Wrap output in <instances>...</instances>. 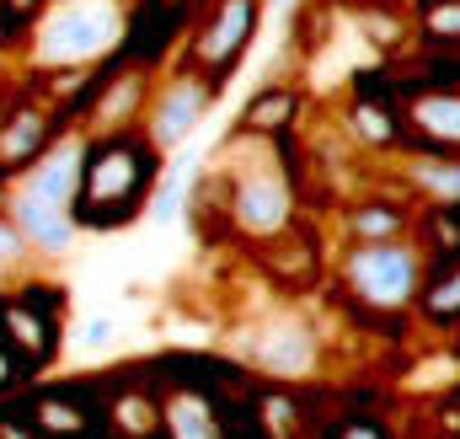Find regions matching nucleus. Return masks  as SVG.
<instances>
[{
    "mask_svg": "<svg viewBox=\"0 0 460 439\" xmlns=\"http://www.w3.org/2000/svg\"><path fill=\"white\" fill-rule=\"evenodd\" d=\"M118 32H123V16L113 0H65L38 27V59L43 65H86L113 49Z\"/></svg>",
    "mask_w": 460,
    "mask_h": 439,
    "instance_id": "f257e3e1",
    "label": "nucleus"
},
{
    "mask_svg": "<svg viewBox=\"0 0 460 439\" xmlns=\"http://www.w3.org/2000/svg\"><path fill=\"white\" fill-rule=\"evenodd\" d=\"M348 284L364 306L396 311L418 295V252L402 241H358V252H348Z\"/></svg>",
    "mask_w": 460,
    "mask_h": 439,
    "instance_id": "f03ea898",
    "label": "nucleus"
},
{
    "mask_svg": "<svg viewBox=\"0 0 460 439\" xmlns=\"http://www.w3.org/2000/svg\"><path fill=\"white\" fill-rule=\"evenodd\" d=\"M230 215H235L241 230H252V236H273V230H284V225H289V183H284L273 166L257 161L252 172L235 177Z\"/></svg>",
    "mask_w": 460,
    "mask_h": 439,
    "instance_id": "7ed1b4c3",
    "label": "nucleus"
},
{
    "mask_svg": "<svg viewBox=\"0 0 460 439\" xmlns=\"http://www.w3.org/2000/svg\"><path fill=\"white\" fill-rule=\"evenodd\" d=\"M204 112H209V86H204V81H193V76L166 81L161 97H155V108H150V139H155V150L182 145Z\"/></svg>",
    "mask_w": 460,
    "mask_h": 439,
    "instance_id": "20e7f679",
    "label": "nucleus"
},
{
    "mask_svg": "<svg viewBox=\"0 0 460 439\" xmlns=\"http://www.w3.org/2000/svg\"><path fill=\"white\" fill-rule=\"evenodd\" d=\"M11 225H16L22 241L38 246V252H59V246H70V236H75L70 204H65V199H49V193H32V188H16V199H11Z\"/></svg>",
    "mask_w": 460,
    "mask_h": 439,
    "instance_id": "39448f33",
    "label": "nucleus"
},
{
    "mask_svg": "<svg viewBox=\"0 0 460 439\" xmlns=\"http://www.w3.org/2000/svg\"><path fill=\"white\" fill-rule=\"evenodd\" d=\"M257 364L262 370H273V375H305L311 364H316V332L305 327V322H295V317H279V322H268L262 337H257Z\"/></svg>",
    "mask_w": 460,
    "mask_h": 439,
    "instance_id": "423d86ee",
    "label": "nucleus"
},
{
    "mask_svg": "<svg viewBox=\"0 0 460 439\" xmlns=\"http://www.w3.org/2000/svg\"><path fill=\"white\" fill-rule=\"evenodd\" d=\"M75 177H81V139H59V150H49V156H43V166H32V177H27L22 188H32V193H49V199H65V204H70Z\"/></svg>",
    "mask_w": 460,
    "mask_h": 439,
    "instance_id": "0eeeda50",
    "label": "nucleus"
},
{
    "mask_svg": "<svg viewBox=\"0 0 460 439\" xmlns=\"http://www.w3.org/2000/svg\"><path fill=\"white\" fill-rule=\"evenodd\" d=\"M246 32H252V0H226L220 16H215V27L204 32V59H209V65L235 59L241 43H246Z\"/></svg>",
    "mask_w": 460,
    "mask_h": 439,
    "instance_id": "6e6552de",
    "label": "nucleus"
},
{
    "mask_svg": "<svg viewBox=\"0 0 460 439\" xmlns=\"http://www.w3.org/2000/svg\"><path fill=\"white\" fill-rule=\"evenodd\" d=\"M134 183H139V166H134V156L118 150V156H108V161L92 172V199H97V204H118Z\"/></svg>",
    "mask_w": 460,
    "mask_h": 439,
    "instance_id": "1a4fd4ad",
    "label": "nucleus"
},
{
    "mask_svg": "<svg viewBox=\"0 0 460 439\" xmlns=\"http://www.w3.org/2000/svg\"><path fill=\"white\" fill-rule=\"evenodd\" d=\"M412 118H418L434 139L460 145V97H423V103L412 108Z\"/></svg>",
    "mask_w": 460,
    "mask_h": 439,
    "instance_id": "9d476101",
    "label": "nucleus"
},
{
    "mask_svg": "<svg viewBox=\"0 0 460 439\" xmlns=\"http://www.w3.org/2000/svg\"><path fill=\"white\" fill-rule=\"evenodd\" d=\"M166 424L177 439H215V424H209V408L199 397H172L166 408Z\"/></svg>",
    "mask_w": 460,
    "mask_h": 439,
    "instance_id": "9b49d317",
    "label": "nucleus"
},
{
    "mask_svg": "<svg viewBox=\"0 0 460 439\" xmlns=\"http://www.w3.org/2000/svg\"><path fill=\"white\" fill-rule=\"evenodd\" d=\"M139 97H145V81H139V76H123V81H113V92L97 103V129H118L128 112L139 108Z\"/></svg>",
    "mask_w": 460,
    "mask_h": 439,
    "instance_id": "f8f14e48",
    "label": "nucleus"
},
{
    "mask_svg": "<svg viewBox=\"0 0 460 439\" xmlns=\"http://www.w3.org/2000/svg\"><path fill=\"white\" fill-rule=\"evenodd\" d=\"M38 139H43V118H38V112L11 118L5 134H0V161H27V156L38 150Z\"/></svg>",
    "mask_w": 460,
    "mask_h": 439,
    "instance_id": "ddd939ff",
    "label": "nucleus"
},
{
    "mask_svg": "<svg viewBox=\"0 0 460 439\" xmlns=\"http://www.w3.org/2000/svg\"><path fill=\"white\" fill-rule=\"evenodd\" d=\"M412 183H423L434 199H450V204L460 199V166L450 161H412Z\"/></svg>",
    "mask_w": 460,
    "mask_h": 439,
    "instance_id": "4468645a",
    "label": "nucleus"
},
{
    "mask_svg": "<svg viewBox=\"0 0 460 439\" xmlns=\"http://www.w3.org/2000/svg\"><path fill=\"white\" fill-rule=\"evenodd\" d=\"M402 230V215L396 210H358L353 215V236L358 241H391Z\"/></svg>",
    "mask_w": 460,
    "mask_h": 439,
    "instance_id": "2eb2a0df",
    "label": "nucleus"
},
{
    "mask_svg": "<svg viewBox=\"0 0 460 439\" xmlns=\"http://www.w3.org/2000/svg\"><path fill=\"white\" fill-rule=\"evenodd\" d=\"M27 257V241H22V230L11 225V220H0V268H16Z\"/></svg>",
    "mask_w": 460,
    "mask_h": 439,
    "instance_id": "dca6fc26",
    "label": "nucleus"
},
{
    "mask_svg": "<svg viewBox=\"0 0 460 439\" xmlns=\"http://www.w3.org/2000/svg\"><path fill=\"white\" fill-rule=\"evenodd\" d=\"M284 112H289V97H262L257 108L246 112V123H252V129H273Z\"/></svg>",
    "mask_w": 460,
    "mask_h": 439,
    "instance_id": "f3484780",
    "label": "nucleus"
},
{
    "mask_svg": "<svg viewBox=\"0 0 460 439\" xmlns=\"http://www.w3.org/2000/svg\"><path fill=\"white\" fill-rule=\"evenodd\" d=\"M353 129H358L364 139H375V145H385V139H391V123H385L375 108H358V112H353Z\"/></svg>",
    "mask_w": 460,
    "mask_h": 439,
    "instance_id": "a211bd4d",
    "label": "nucleus"
},
{
    "mask_svg": "<svg viewBox=\"0 0 460 439\" xmlns=\"http://www.w3.org/2000/svg\"><path fill=\"white\" fill-rule=\"evenodd\" d=\"M11 332H22V343H27V348H43V327H38L27 311H11Z\"/></svg>",
    "mask_w": 460,
    "mask_h": 439,
    "instance_id": "6ab92c4d",
    "label": "nucleus"
},
{
    "mask_svg": "<svg viewBox=\"0 0 460 439\" xmlns=\"http://www.w3.org/2000/svg\"><path fill=\"white\" fill-rule=\"evenodd\" d=\"M460 311V273L450 279V290L439 284V295H434V317H456Z\"/></svg>",
    "mask_w": 460,
    "mask_h": 439,
    "instance_id": "aec40b11",
    "label": "nucleus"
},
{
    "mask_svg": "<svg viewBox=\"0 0 460 439\" xmlns=\"http://www.w3.org/2000/svg\"><path fill=\"white\" fill-rule=\"evenodd\" d=\"M43 424H49V429H65V435H70V429H75V413H70V408H54V402H49V408H43Z\"/></svg>",
    "mask_w": 460,
    "mask_h": 439,
    "instance_id": "412c9836",
    "label": "nucleus"
},
{
    "mask_svg": "<svg viewBox=\"0 0 460 439\" xmlns=\"http://www.w3.org/2000/svg\"><path fill=\"white\" fill-rule=\"evenodd\" d=\"M123 418H128V429L139 435V429H150V408H139V402H123Z\"/></svg>",
    "mask_w": 460,
    "mask_h": 439,
    "instance_id": "4be33fe9",
    "label": "nucleus"
},
{
    "mask_svg": "<svg viewBox=\"0 0 460 439\" xmlns=\"http://www.w3.org/2000/svg\"><path fill=\"white\" fill-rule=\"evenodd\" d=\"M108 337H113V322H108V317L86 322V343H108Z\"/></svg>",
    "mask_w": 460,
    "mask_h": 439,
    "instance_id": "5701e85b",
    "label": "nucleus"
},
{
    "mask_svg": "<svg viewBox=\"0 0 460 439\" xmlns=\"http://www.w3.org/2000/svg\"><path fill=\"white\" fill-rule=\"evenodd\" d=\"M434 27H445V32H456V27H460V11H439V16H434Z\"/></svg>",
    "mask_w": 460,
    "mask_h": 439,
    "instance_id": "b1692460",
    "label": "nucleus"
},
{
    "mask_svg": "<svg viewBox=\"0 0 460 439\" xmlns=\"http://www.w3.org/2000/svg\"><path fill=\"white\" fill-rule=\"evenodd\" d=\"M343 439H375V435H369V429H348Z\"/></svg>",
    "mask_w": 460,
    "mask_h": 439,
    "instance_id": "393cba45",
    "label": "nucleus"
},
{
    "mask_svg": "<svg viewBox=\"0 0 460 439\" xmlns=\"http://www.w3.org/2000/svg\"><path fill=\"white\" fill-rule=\"evenodd\" d=\"M0 381H5V359H0Z\"/></svg>",
    "mask_w": 460,
    "mask_h": 439,
    "instance_id": "a878e982",
    "label": "nucleus"
}]
</instances>
